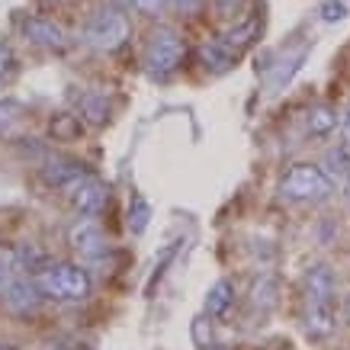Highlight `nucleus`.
<instances>
[{
  "label": "nucleus",
  "mask_w": 350,
  "mask_h": 350,
  "mask_svg": "<svg viewBox=\"0 0 350 350\" xmlns=\"http://www.w3.org/2000/svg\"><path fill=\"white\" fill-rule=\"evenodd\" d=\"M306 331L312 338H328L334 331V273L325 264L306 273Z\"/></svg>",
  "instance_id": "f257e3e1"
},
{
  "label": "nucleus",
  "mask_w": 350,
  "mask_h": 350,
  "mask_svg": "<svg viewBox=\"0 0 350 350\" xmlns=\"http://www.w3.org/2000/svg\"><path fill=\"white\" fill-rule=\"evenodd\" d=\"M32 283L36 289L49 299H64V302H77L87 299L90 293V276L87 270L75 264H45L32 270Z\"/></svg>",
  "instance_id": "f03ea898"
},
{
  "label": "nucleus",
  "mask_w": 350,
  "mask_h": 350,
  "mask_svg": "<svg viewBox=\"0 0 350 350\" xmlns=\"http://www.w3.org/2000/svg\"><path fill=\"white\" fill-rule=\"evenodd\" d=\"M183 62V39L167 26H158L145 45V71L151 77H170Z\"/></svg>",
  "instance_id": "7ed1b4c3"
},
{
  "label": "nucleus",
  "mask_w": 350,
  "mask_h": 350,
  "mask_svg": "<svg viewBox=\"0 0 350 350\" xmlns=\"http://www.w3.org/2000/svg\"><path fill=\"white\" fill-rule=\"evenodd\" d=\"M84 36L87 42L100 49V52H116L129 39V16L122 10H116V7H100L87 23Z\"/></svg>",
  "instance_id": "20e7f679"
},
{
  "label": "nucleus",
  "mask_w": 350,
  "mask_h": 350,
  "mask_svg": "<svg viewBox=\"0 0 350 350\" xmlns=\"http://www.w3.org/2000/svg\"><path fill=\"white\" fill-rule=\"evenodd\" d=\"M280 193L293 202H312V200H325L331 193V177L321 167H312V164H296L289 170L283 183H280Z\"/></svg>",
  "instance_id": "39448f33"
},
{
  "label": "nucleus",
  "mask_w": 350,
  "mask_h": 350,
  "mask_svg": "<svg viewBox=\"0 0 350 350\" xmlns=\"http://www.w3.org/2000/svg\"><path fill=\"white\" fill-rule=\"evenodd\" d=\"M62 190L68 193V200L75 202L77 213H84V215H96L103 206H107V200H109V190L96 180L94 174H87V170H81L75 180L64 183Z\"/></svg>",
  "instance_id": "423d86ee"
},
{
  "label": "nucleus",
  "mask_w": 350,
  "mask_h": 350,
  "mask_svg": "<svg viewBox=\"0 0 350 350\" xmlns=\"http://www.w3.org/2000/svg\"><path fill=\"white\" fill-rule=\"evenodd\" d=\"M68 244L81 251L84 257H100L107 251V238L100 232V225L90 222V219H81V222L71 225V232H68Z\"/></svg>",
  "instance_id": "0eeeda50"
},
{
  "label": "nucleus",
  "mask_w": 350,
  "mask_h": 350,
  "mask_svg": "<svg viewBox=\"0 0 350 350\" xmlns=\"http://www.w3.org/2000/svg\"><path fill=\"white\" fill-rule=\"evenodd\" d=\"M196 55H200L202 68L213 71V75H222V71H228V68L238 62V49H232L225 39H206Z\"/></svg>",
  "instance_id": "6e6552de"
},
{
  "label": "nucleus",
  "mask_w": 350,
  "mask_h": 350,
  "mask_svg": "<svg viewBox=\"0 0 350 350\" xmlns=\"http://www.w3.org/2000/svg\"><path fill=\"white\" fill-rule=\"evenodd\" d=\"M23 32L26 39H32L36 45H45V49H64V32L62 26L42 20V16H23Z\"/></svg>",
  "instance_id": "1a4fd4ad"
},
{
  "label": "nucleus",
  "mask_w": 350,
  "mask_h": 350,
  "mask_svg": "<svg viewBox=\"0 0 350 350\" xmlns=\"http://www.w3.org/2000/svg\"><path fill=\"white\" fill-rule=\"evenodd\" d=\"M338 109L328 107V103H319V107H312L308 109V116H306V129H308V135H328V132H334L338 129Z\"/></svg>",
  "instance_id": "9d476101"
},
{
  "label": "nucleus",
  "mask_w": 350,
  "mask_h": 350,
  "mask_svg": "<svg viewBox=\"0 0 350 350\" xmlns=\"http://www.w3.org/2000/svg\"><path fill=\"white\" fill-rule=\"evenodd\" d=\"M228 306H232V286H228L225 280H219L213 286V293L206 296V315H209V319H219Z\"/></svg>",
  "instance_id": "9b49d317"
},
{
  "label": "nucleus",
  "mask_w": 350,
  "mask_h": 350,
  "mask_svg": "<svg viewBox=\"0 0 350 350\" xmlns=\"http://www.w3.org/2000/svg\"><path fill=\"white\" fill-rule=\"evenodd\" d=\"M325 167H328V177H350V142L325 154Z\"/></svg>",
  "instance_id": "f8f14e48"
},
{
  "label": "nucleus",
  "mask_w": 350,
  "mask_h": 350,
  "mask_svg": "<svg viewBox=\"0 0 350 350\" xmlns=\"http://www.w3.org/2000/svg\"><path fill=\"white\" fill-rule=\"evenodd\" d=\"M107 96L103 94H87L84 100H81V116L90 119V122H107Z\"/></svg>",
  "instance_id": "ddd939ff"
},
{
  "label": "nucleus",
  "mask_w": 350,
  "mask_h": 350,
  "mask_svg": "<svg viewBox=\"0 0 350 350\" xmlns=\"http://www.w3.org/2000/svg\"><path fill=\"white\" fill-rule=\"evenodd\" d=\"M148 215H151L148 202L142 200V196H135V200H132V209H129V228H132L135 234H142L145 232V225H148Z\"/></svg>",
  "instance_id": "4468645a"
},
{
  "label": "nucleus",
  "mask_w": 350,
  "mask_h": 350,
  "mask_svg": "<svg viewBox=\"0 0 350 350\" xmlns=\"http://www.w3.org/2000/svg\"><path fill=\"white\" fill-rule=\"evenodd\" d=\"M319 13H321V20H325V23L344 20V16H347V0H325Z\"/></svg>",
  "instance_id": "2eb2a0df"
},
{
  "label": "nucleus",
  "mask_w": 350,
  "mask_h": 350,
  "mask_svg": "<svg viewBox=\"0 0 350 350\" xmlns=\"http://www.w3.org/2000/svg\"><path fill=\"white\" fill-rule=\"evenodd\" d=\"M167 0H119V7H126V10H138V13H148V16H154V13H161V7H164Z\"/></svg>",
  "instance_id": "dca6fc26"
},
{
  "label": "nucleus",
  "mask_w": 350,
  "mask_h": 350,
  "mask_svg": "<svg viewBox=\"0 0 350 350\" xmlns=\"http://www.w3.org/2000/svg\"><path fill=\"white\" fill-rule=\"evenodd\" d=\"M213 7L222 20H232V16H238L244 10V0H213Z\"/></svg>",
  "instance_id": "f3484780"
},
{
  "label": "nucleus",
  "mask_w": 350,
  "mask_h": 350,
  "mask_svg": "<svg viewBox=\"0 0 350 350\" xmlns=\"http://www.w3.org/2000/svg\"><path fill=\"white\" fill-rule=\"evenodd\" d=\"M20 116H23V109L16 107V103H0V129L3 132H10V122H20Z\"/></svg>",
  "instance_id": "a211bd4d"
},
{
  "label": "nucleus",
  "mask_w": 350,
  "mask_h": 350,
  "mask_svg": "<svg viewBox=\"0 0 350 350\" xmlns=\"http://www.w3.org/2000/svg\"><path fill=\"white\" fill-rule=\"evenodd\" d=\"M167 7H174L180 13H196L202 7V0H167Z\"/></svg>",
  "instance_id": "6ab92c4d"
},
{
  "label": "nucleus",
  "mask_w": 350,
  "mask_h": 350,
  "mask_svg": "<svg viewBox=\"0 0 350 350\" xmlns=\"http://www.w3.org/2000/svg\"><path fill=\"white\" fill-rule=\"evenodd\" d=\"M10 68H13V52H10V45L0 42V77L7 75Z\"/></svg>",
  "instance_id": "aec40b11"
},
{
  "label": "nucleus",
  "mask_w": 350,
  "mask_h": 350,
  "mask_svg": "<svg viewBox=\"0 0 350 350\" xmlns=\"http://www.w3.org/2000/svg\"><path fill=\"white\" fill-rule=\"evenodd\" d=\"M340 129H344V138L350 142V103H347V109H344V116H340Z\"/></svg>",
  "instance_id": "412c9836"
},
{
  "label": "nucleus",
  "mask_w": 350,
  "mask_h": 350,
  "mask_svg": "<svg viewBox=\"0 0 350 350\" xmlns=\"http://www.w3.org/2000/svg\"><path fill=\"white\" fill-rule=\"evenodd\" d=\"M344 308H347V319H350V296H347V306H344Z\"/></svg>",
  "instance_id": "4be33fe9"
},
{
  "label": "nucleus",
  "mask_w": 350,
  "mask_h": 350,
  "mask_svg": "<svg viewBox=\"0 0 350 350\" xmlns=\"http://www.w3.org/2000/svg\"><path fill=\"white\" fill-rule=\"evenodd\" d=\"M0 350H13V347H7V344H0Z\"/></svg>",
  "instance_id": "5701e85b"
},
{
  "label": "nucleus",
  "mask_w": 350,
  "mask_h": 350,
  "mask_svg": "<svg viewBox=\"0 0 350 350\" xmlns=\"http://www.w3.org/2000/svg\"><path fill=\"white\" fill-rule=\"evenodd\" d=\"M347 190H350V177H347Z\"/></svg>",
  "instance_id": "b1692460"
}]
</instances>
